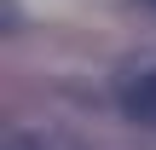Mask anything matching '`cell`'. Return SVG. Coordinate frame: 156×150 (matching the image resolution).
<instances>
[{"instance_id":"cell-2","label":"cell","mask_w":156,"mask_h":150,"mask_svg":"<svg viewBox=\"0 0 156 150\" xmlns=\"http://www.w3.org/2000/svg\"><path fill=\"white\" fill-rule=\"evenodd\" d=\"M6 150H93V145L75 139V133H64V127H12Z\"/></svg>"},{"instance_id":"cell-3","label":"cell","mask_w":156,"mask_h":150,"mask_svg":"<svg viewBox=\"0 0 156 150\" xmlns=\"http://www.w3.org/2000/svg\"><path fill=\"white\" fill-rule=\"evenodd\" d=\"M151 6H156V0H151Z\"/></svg>"},{"instance_id":"cell-1","label":"cell","mask_w":156,"mask_h":150,"mask_svg":"<svg viewBox=\"0 0 156 150\" xmlns=\"http://www.w3.org/2000/svg\"><path fill=\"white\" fill-rule=\"evenodd\" d=\"M116 104H122L127 121L156 127V64H133V69L116 75Z\"/></svg>"}]
</instances>
